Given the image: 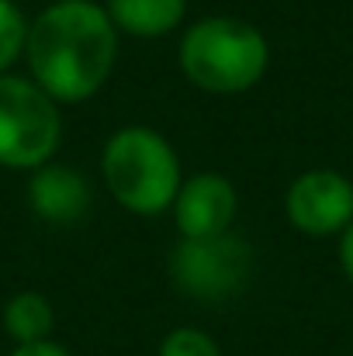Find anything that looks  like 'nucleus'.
Returning a JSON list of instances; mask_svg holds the SVG:
<instances>
[{
    "label": "nucleus",
    "mask_w": 353,
    "mask_h": 356,
    "mask_svg": "<svg viewBox=\"0 0 353 356\" xmlns=\"http://www.w3.org/2000/svg\"><path fill=\"white\" fill-rule=\"evenodd\" d=\"M118 28L97 0H52L28 21V76L63 108L104 90L115 73Z\"/></svg>",
    "instance_id": "f257e3e1"
},
{
    "label": "nucleus",
    "mask_w": 353,
    "mask_h": 356,
    "mask_svg": "<svg viewBox=\"0 0 353 356\" xmlns=\"http://www.w3.org/2000/svg\"><path fill=\"white\" fill-rule=\"evenodd\" d=\"M177 66L201 94L235 97L253 90L270 70V42L253 24L233 14H212L184 28Z\"/></svg>",
    "instance_id": "f03ea898"
},
{
    "label": "nucleus",
    "mask_w": 353,
    "mask_h": 356,
    "mask_svg": "<svg viewBox=\"0 0 353 356\" xmlns=\"http://www.w3.org/2000/svg\"><path fill=\"white\" fill-rule=\"evenodd\" d=\"M101 177L118 208L152 218L173 208L184 184V166L163 131L149 124H125L104 142Z\"/></svg>",
    "instance_id": "7ed1b4c3"
},
{
    "label": "nucleus",
    "mask_w": 353,
    "mask_h": 356,
    "mask_svg": "<svg viewBox=\"0 0 353 356\" xmlns=\"http://www.w3.org/2000/svg\"><path fill=\"white\" fill-rule=\"evenodd\" d=\"M59 142V104L28 73H0V166L35 173L56 159Z\"/></svg>",
    "instance_id": "20e7f679"
},
{
    "label": "nucleus",
    "mask_w": 353,
    "mask_h": 356,
    "mask_svg": "<svg viewBox=\"0 0 353 356\" xmlns=\"http://www.w3.org/2000/svg\"><path fill=\"white\" fill-rule=\"evenodd\" d=\"M249 273L253 249L235 232L215 238H177L170 252V280L191 301H229L246 287Z\"/></svg>",
    "instance_id": "39448f33"
},
{
    "label": "nucleus",
    "mask_w": 353,
    "mask_h": 356,
    "mask_svg": "<svg viewBox=\"0 0 353 356\" xmlns=\"http://www.w3.org/2000/svg\"><path fill=\"white\" fill-rule=\"evenodd\" d=\"M284 215L308 238H340L353 222V180L340 170L312 166L284 191Z\"/></svg>",
    "instance_id": "423d86ee"
},
{
    "label": "nucleus",
    "mask_w": 353,
    "mask_h": 356,
    "mask_svg": "<svg viewBox=\"0 0 353 356\" xmlns=\"http://www.w3.org/2000/svg\"><path fill=\"white\" fill-rule=\"evenodd\" d=\"M173 222L180 238H215L233 232L239 218V191L226 173L201 170L184 177L173 201Z\"/></svg>",
    "instance_id": "0eeeda50"
},
{
    "label": "nucleus",
    "mask_w": 353,
    "mask_h": 356,
    "mask_svg": "<svg viewBox=\"0 0 353 356\" xmlns=\"http://www.w3.org/2000/svg\"><path fill=\"white\" fill-rule=\"evenodd\" d=\"M94 204V191L87 177L70 163H45L28 177V208L35 218L56 229L80 225Z\"/></svg>",
    "instance_id": "6e6552de"
},
{
    "label": "nucleus",
    "mask_w": 353,
    "mask_h": 356,
    "mask_svg": "<svg viewBox=\"0 0 353 356\" xmlns=\"http://www.w3.org/2000/svg\"><path fill=\"white\" fill-rule=\"evenodd\" d=\"M104 10L118 35L152 42L184 24L187 0H104Z\"/></svg>",
    "instance_id": "1a4fd4ad"
},
{
    "label": "nucleus",
    "mask_w": 353,
    "mask_h": 356,
    "mask_svg": "<svg viewBox=\"0 0 353 356\" xmlns=\"http://www.w3.org/2000/svg\"><path fill=\"white\" fill-rule=\"evenodd\" d=\"M0 322L14 346L45 343L52 339V329H56V308L42 291H17L14 298H7Z\"/></svg>",
    "instance_id": "9d476101"
},
{
    "label": "nucleus",
    "mask_w": 353,
    "mask_h": 356,
    "mask_svg": "<svg viewBox=\"0 0 353 356\" xmlns=\"http://www.w3.org/2000/svg\"><path fill=\"white\" fill-rule=\"evenodd\" d=\"M28 17L14 0H0V73H10L14 63L24 56Z\"/></svg>",
    "instance_id": "9b49d317"
},
{
    "label": "nucleus",
    "mask_w": 353,
    "mask_h": 356,
    "mask_svg": "<svg viewBox=\"0 0 353 356\" xmlns=\"http://www.w3.org/2000/svg\"><path fill=\"white\" fill-rule=\"evenodd\" d=\"M159 356H222V346H219L205 329L180 325V329H170V332L163 336Z\"/></svg>",
    "instance_id": "f8f14e48"
},
{
    "label": "nucleus",
    "mask_w": 353,
    "mask_h": 356,
    "mask_svg": "<svg viewBox=\"0 0 353 356\" xmlns=\"http://www.w3.org/2000/svg\"><path fill=\"white\" fill-rule=\"evenodd\" d=\"M7 356H73L63 343L56 339H45V343H28V346H14Z\"/></svg>",
    "instance_id": "ddd939ff"
},
{
    "label": "nucleus",
    "mask_w": 353,
    "mask_h": 356,
    "mask_svg": "<svg viewBox=\"0 0 353 356\" xmlns=\"http://www.w3.org/2000/svg\"><path fill=\"white\" fill-rule=\"evenodd\" d=\"M340 270H343L347 284L353 287V222H350V229L340 236Z\"/></svg>",
    "instance_id": "4468645a"
}]
</instances>
